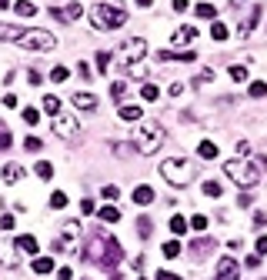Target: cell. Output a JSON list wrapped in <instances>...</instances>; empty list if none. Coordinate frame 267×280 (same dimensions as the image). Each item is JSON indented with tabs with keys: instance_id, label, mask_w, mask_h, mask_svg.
<instances>
[{
	"instance_id": "6da1fadb",
	"label": "cell",
	"mask_w": 267,
	"mask_h": 280,
	"mask_svg": "<svg viewBox=\"0 0 267 280\" xmlns=\"http://www.w3.org/2000/svg\"><path fill=\"white\" fill-rule=\"evenodd\" d=\"M84 257H87L90 264L104 267V270H114L117 264H121L124 250H121V244H117V237H111V234H90L87 247H84Z\"/></svg>"
},
{
	"instance_id": "7a4b0ae2",
	"label": "cell",
	"mask_w": 267,
	"mask_h": 280,
	"mask_svg": "<svg viewBox=\"0 0 267 280\" xmlns=\"http://www.w3.org/2000/svg\"><path fill=\"white\" fill-rule=\"evenodd\" d=\"M261 170H264V160H227L224 164V174L237 184V187H244V190H251V187H257L261 184Z\"/></svg>"
},
{
	"instance_id": "3957f363",
	"label": "cell",
	"mask_w": 267,
	"mask_h": 280,
	"mask_svg": "<svg viewBox=\"0 0 267 280\" xmlns=\"http://www.w3.org/2000/svg\"><path fill=\"white\" fill-rule=\"evenodd\" d=\"M160 177L170 184V187H187L190 180H194V167H190L184 157H167L160 164Z\"/></svg>"
},
{
	"instance_id": "277c9868",
	"label": "cell",
	"mask_w": 267,
	"mask_h": 280,
	"mask_svg": "<svg viewBox=\"0 0 267 280\" xmlns=\"http://www.w3.org/2000/svg\"><path fill=\"white\" fill-rule=\"evenodd\" d=\"M127 23V10L117 3H97L94 7V27L97 30H121Z\"/></svg>"
},
{
	"instance_id": "5b68a950",
	"label": "cell",
	"mask_w": 267,
	"mask_h": 280,
	"mask_svg": "<svg viewBox=\"0 0 267 280\" xmlns=\"http://www.w3.org/2000/svg\"><path fill=\"white\" fill-rule=\"evenodd\" d=\"M160 144H164V127L157 120H140V127H137V150L140 154H157Z\"/></svg>"
},
{
	"instance_id": "8992f818",
	"label": "cell",
	"mask_w": 267,
	"mask_h": 280,
	"mask_svg": "<svg viewBox=\"0 0 267 280\" xmlns=\"http://www.w3.org/2000/svg\"><path fill=\"white\" fill-rule=\"evenodd\" d=\"M54 250L57 254H77L80 250V220H67L60 227V234L54 240Z\"/></svg>"
},
{
	"instance_id": "52a82bcc",
	"label": "cell",
	"mask_w": 267,
	"mask_h": 280,
	"mask_svg": "<svg viewBox=\"0 0 267 280\" xmlns=\"http://www.w3.org/2000/svg\"><path fill=\"white\" fill-rule=\"evenodd\" d=\"M23 50H37V54H44V50H54L57 47V37L47 34V30H23V37L17 40Z\"/></svg>"
},
{
	"instance_id": "ba28073f",
	"label": "cell",
	"mask_w": 267,
	"mask_h": 280,
	"mask_svg": "<svg viewBox=\"0 0 267 280\" xmlns=\"http://www.w3.org/2000/svg\"><path fill=\"white\" fill-rule=\"evenodd\" d=\"M144 54H147V40H144V37H131V40L121 47V60H124V67H127V70L137 67V64L144 60Z\"/></svg>"
},
{
	"instance_id": "9c48e42d",
	"label": "cell",
	"mask_w": 267,
	"mask_h": 280,
	"mask_svg": "<svg viewBox=\"0 0 267 280\" xmlns=\"http://www.w3.org/2000/svg\"><path fill=\"white\" fill-rule=\"evenodd\" d=\"M50 17L60 20V23H74V20L84 17V3H80V0H70L67 7H50Z\"/></svg>"
},
{
	"instance_id": "30bf717a",
	"label": "cell",
	"mask_w": 267,
	"mask_h": 280,
	"mask_svg": "<svg viewBox=\"0 0 267 280\" xmlns=\"http://www.w3.org/2000/svg\"><path fill=\"white\" fill-rule=\"evenodd\" d=\"M214 280H241V264L234 257H221L217 260V274H214Z\"/></svg>"
},
{
	"instance_id": "8fae6325",
	"label": "cell",
	"mask_w": 267,
	"mask_h": 280,
	"mask_svg": "<svg viewBox=\"0 0 267 280\" xmlns=\"http://www.w3.org/2000/svg\"><path fill=\"white\" fill-rule=\"evenodd\" d=\"M54 134L64 137V140H74V137H77V120L67 117V113H57L54 117Z\"/></svg>"
},
{
	"instance_id": "7c38bea8",
	"label": "cell",
	"mask_w": 267,
	"mask_h": 280,
	"mask_svg": "<svg viewBox=\"0 0 267 280\" xmlns=\"http://www.w3.org/2000/svg\"><path fill=\"white\" fill-rule=\"evenodd\" d=\"M17 240H10V237H0V264L3 267H17Z\"/></svg>"
},
{
	"instance_id": "4fadbf2b",
	"label": "cell",
	"mask_w": 267,
	"mask_h": 280,
	"mask_svg": "<svg viewBox=\"0 0 267 280\" xmlns=\"http://www.w3.org/2000/svg\"><path fill=\"white\" fill-rule=\"evenodd\" d=\"M121 120H127V123H140L144 120V110H140V107H137V103H121Z\"/></svg>"
},
{
	"instance_id": "5bb4252c",
	"label": "cell",
	"mask_w": 267,
	"mask_h": 280,
	"mask_svg": "<svg viewBox=\"0 0 267 280\" xmlns=\"http://www.w3.org/2000/svg\"><path fill=\"white\" fill-rule=\"evenodd\" d=\"M74 107H77V110H97V97H94V93H90V90H84V93H74Z\"/></svg>"
},
{
	"instance_id": "9a60e30c",
	"label": "cell",
	"mask_w": 267,
	"mask_h": 280,
	"mask_svg": "<svg viewBox=\"0 0 267 280\" xmlns=\"http://www.w3.org/2000/svg\"><path fill=\"white\" fill-rule=\"evenodd\" d=\"M197 40V27H177L174 30V44L177 47H187V44H194Z\"/></svg>"
},
{
	"instance_id": "2e32d148",
	"label": "cell",
	"mask_w": 267,
	"mask_h": 280,
	"mask_svg": "<svg viewBox=\"0 0 267 280\" xmlns=\"http://www.w3.org/2000/svg\"><path fill=\"white\" fill-rule=\"evenodd\" d=\"M134 203H140V207H147V203H154V187H147V184H140V187H134Z\"/></svg>"
},
{
	"instance_id": "e0dca14e",
	"label": "cell",
	"mask_w": 267,
	"mask_h": 280,
	"mask_svg": "<svg viewBox=\"0 0 267 280\" xmlns=\"http://www.w3.org/2000/svg\"><path fill=\"white\" fill-rule=\"evenodd\" d=\"M194 50H160V60H180V64H190L194 60Z\"/></svg>"
},
{
	"instance_id": "ac0fdd59",
	"label": "cell",
	"mask_w": 267,
	"mask_h": 280,
	"mask_svg": "<svg viewBox=\"0 0 267 280\" xmlns=\"http://www.w3.org/2000/svg\"><path fill=\"white\" fill-rule=\"evenodd\" d=\"M17 250H23L27 257H37V237H30V234L17 237Z\"/></svg>"
},
{
	"instance_id": "d6986e66",
	"label": "cell",
	"mask_w": 267,
	"mask_h": 280,
	"mask_svg": "<svg viewBox=\"0 0 267 280\" xmlns=\"http://www.w3.org/2000/svg\"><path fill=\"white\" fill-rule=\"evenodd\" d=\"M20 177H23V167H20V164H7V167H3V174H0V180H3V184H17Z\"/></svg>"
},
{
	"instance_id": "ffe728a7",
	"label": "cell",
	"mask_w": 267,
	"mask_h": 280,
	"mask_svg": "<svg viewBox=\"0 0 267 280\" xmlns=\"http://www.w3.org/2000/svg\"><path fill=\"white\" fill-rule=\"evenodd\" d=\"M257 20H261V7H254V10H251V17H247V20L241 23V27H237V34H241V37H247V34H251V30L257 27Z\"/></svg>"
},
{
	"instance_id": "44dd1931",
	"label": "cell",
	"mask_w": 267,
	"mask_h": 280,
	"mask_svg": "<svg viewBox=\"0 0 267 280\" xmlns=\"http://www.w3.org/2000/svg\"><path fill=\"white\" fill-rule=\"evenodd\" d=\"M23 27H13V23H0V40H20Z\"/></svg>"
},
{
	"instance_id": "7402d4cb",
	"label": "cell",
	"mask_w": 267,
	"mask_h": 280,
	"mask_svg": "<svg viewBox=\"0 0 267 280\" xmlns=\"http://www.w3.org/2000/svg\"><path fill=\"white\" fill-rule=\"evenodd\" d=\"M13 10H17V17H33V13H37V3H33V0H17Z\"/></svg>"
},
{
	"instance_id": "603a6c76",
	"label": "cell",
	"mask_w": 267,
	"mask_h": 280,
	"mask_svg": "<svg viewBox=\"0 0 267 280\" xmlns=\"http://www.w3.org/2000/svg\"><path fill=\"white\" fill-rule=\"evenodd\" d=\"M197 154L204 160H214V157H217V144H214V140H200V144H197Z\"/></svg>"
},
{
	"instance_id": "cb8c5ba5",
	"label": "cell",
	"mask_w": 267,
	"mask_h": 280,
	"mask_svg": "<svg viewBox=\"0 0 267 280\" xmlns=\"http://www.w3.org/2000/svg\"><path fill=\"white\" fill-rule=\"evenodd\" d=\"M33 274H50L54 270V257H33Z\"/></svg>"
},
{
	"instance_id": "d4e9b609",
	"label": "cell",
	"mask_w": 267,
	"mask_h": 280,
	"mask_svg": "<svg viewBox=\"0 0 267 280\" xmlns=\"http://www.w3.org/2000/svg\"><path fill=\"white\" fill-rule=\"evenodd\" d=\"M100 220H104V224H117V220H121V210H117V207H111V203H107V207H100Z\"/></svg>"
},
{
	"instance_id": "484cf974",
	"label": "cell",
	"mask_w": 267,
	"mask_h": 280,
	"mask_svg": "<svg viewBox=\"0 0 267 280\" xmlns=\"http://www.w3.org/2000/svg\"><path fill=\"white\" fill-rule=\"evenodd\" d=\"M33 174H37L40 180H50V177H54V164H47V160H40V164L33 167Z\"/></svg>"
},
{
	"instance_id": "4316f807",
	"label": "cell",
	"mask_w": 267,
	"mask_h": 280,
	"mask_svg": "<svg viewBox=\"0 0 267 280\" xmlns=\"http://www.w3.org/2000/svg\"><path fill=\"white\" fill-rule=\"evenodd\" d=\"M194 13H197V17H204V20H214V17H217L214 3H197V7H194Z\"/></svg>"
},
{
	"instance_id": "83f0119b",
	"label": "cell",
	"mask_w": 267,
	"mask_h": 280,
	"mask_svg": "<svg viewBox=\"0 0 267 280\" xmlns=\"http://www.w3.org/2000/svg\"><path fill=\"white\" fill-rule=\"evenodd\" d=\"M207 250H214L211 237H204V240H197V244H190V254H207Z\"/></svg>"
},
{
	"instance_id": "f1b7e54d",
	"label": "cell",
	"mask_w": 267,
	"mask_h": 280,
	"mask_svg": "<svg viewBox=\"0 0 267 280\" xmlns=\"http://www.w3.org/2000/svg\"><path fill=\"white\" fill-rule=\"evenodd\" d=\"M247 93H251L254 100H261V97H267V84H264V80H254V84H251V90H247Z\"/></svg>"
},
{
	"instance_id": "f546056e",
	"label": "cell",
	"mask_w": 267,
	"mask_h": 280,
	"mask_svg": "<svg viewBox=\"0 0 267 280\" xmlns=\"http://www.w3.org/2000/svg\"><path fill=\"white\" fill-rule=\"evenodd\" d=\"M170 230H174V234H187V220H184L180 213H174V217H170Z\"/></svg>"
},
{
	"instance_id": "4dcf8cb0",
	"label": "cell",
	"mask_w": 267,
	"mask_h": 280,
	"mask_svg": "<svg viewBox=\"0 0 267 280\" xmlns=\"http://www.w3.org/2000/svg\"><path fill=\"white\" fill-rule=\"evenodd\" d=\"M50 207H54V210L67 207V193H64V190H54V193H50Z\"/></svg>"
},
{
	"instance_id": "1f68e13d",
	"label": "cell",
	"mask_w": 267,
	"mask_h": 280,
	"mask_svg": "<svg viewBox=\"0 0 267 280\" xmlns=\"http://www.w3.org/2000/svg\"><path fill=\"white\" fill-rule=\"evenodd\" d=\"M44 110L50 113V117H57V113H60V100H57V97H44Z\"/></svg>"
},
{
	"instance_id": "d6a6232c",
	"label": "cell",
	"mask_w": 267,
	"mask_h": 280,
	"mask_svg": "<svg viewBox=\"0 0 267 280\" xmlns=\"http://www.w3.org/2000/svg\"><path fill=\"white\" fill-rule=\"evenodd\" d=\"M204 193H207V197H221V184H217V180H204Z\"/></svg>"
},
{
	"instance_id": "836d02e7",
	"label": "cell",
	"mask_w": 267,
	"mask_h": 280,
	"mask_svg": "<svg viewBox=\"0 0 267 280\" xmlns=\"http://www.w3.org/2000/svg\"><path fill=\"white\" fill-rule=\"evenodd\" d=\"M140 97H144V100H157V97H160V90H157L154 84H144V87H140Z\"/></svg>"
},
{
	"instance_id": "e575fe53",
	"label": "cell",
	"mask_w": 267,
	"mask_h": 280,
	"mask_svg": "<svg viewBox=\"0 0 267 280\" xmlns=\"http://www.w3.org/2000/svg\"><path fill=\"white\" fill-rule=\"evenodd\" d=\"M211 37H214V40H227V27L214 20V23H211Z\"/></svg>"
},
{
	"instance_id": "d590c367",
	"label": "cell",
	"mask_w": 267,
	"mask_h": 280,
	"mask_svg": "<svg viewBox=\"0 0 267 280\" xmlns=\"http://www.w3.org/2000/svg\"><path fill=\"white\" fill-rule=\"evenodd\" d=\"M231 77L237 80V84H244V80H247V67H244V64H234V67H231Z\"/></svg>"
},
{
	"instance_id": "8d00e7d4",
	"label": "cell",
	"mask_w": 267,
	"mask_h": 280,
	"mask_svg": "<svg viewBox=\"0 0 267 280\" xmlns=\"http://www.w3.org/2000/svg\"><path fill=\"white\" fill-rule=\"evenodd\" d=\"M67 77H70V70H67V67H54V70H50V80H54V84H64Z\"/></svg>"
},
{
	"instance_id": "74e56055",
	"label": "cell",
	"mask_w": 267,
	"mask_h": 280,
	"mask_svg": "<svg viewBox=\"0 0 267 280\" xmlns=\"http://www.w3.org/2000/svg\"><path fill=\"white\" fill-rule=\"evenodd\" d=\"M190 227H194V230H207V217H204V213H194V217H190Z\"/></svg>"
},
{
	"instance_id": "f35d334b",
	"label": "cell",
	"mask_w": 267,
	"mask_h": 280,
	"mask_svg": "<svg viewBox=\"0 0 267 280\" xmlns=\"http://www.w3.org/2000/svg\"><path fill=\"white\" fill-rule=\"evenodd\" d=\"M177 254H180V244L177 240H167L164 244V257H177Z\"/></svg>"
},
{
	"instance_id": "ab89813d",
	"label": "cell",
	"mask_w": 267,
	"mask_h": 280,
	"mask_svg": "<svg viewBox=\"0 0 267 280\" xmlns=\"http://www.w3.org/2000/svg\"><path fill=\"white\" fill-rule=\"evenodd\" d=\"M37 120H40V113L33 110V107H23V123H30V127H33Z\"/></svg>"
},
{
	"instance_id": "60d3db41",
	"label": "cell",
	"mask_w": 267,
	"mask_h": 280,
	"mask_svg": "<svg viewBox=\"0 0 267 280\" xmlns=\"http://www.w3.org/2000/svg\"><path fill=\"white\" fill-rule=\"evenodd\" d=\"M97 67L107 74V67H111V54H107V50H100V54H97Z\"/></svg>"
},
{
	"instance_id": "b9f144b4",
	"label": "cell",
	"mask_w": 267,
	"mask_h": 280,
	"mask_svg": "<svg viewBox=\"0 0 267 280\" xmlns=\"http://www.w3.org/2000/svg\"><path fill=\"white\" fill-rule=\"evenodd\" d=\"M124 90H127V84H124V80H117V84L111 87V97H114V100H121V97H124Z\"/></svg>"
},
{
	"instance_id": "7bdbcfd3",
	"label": "cell",
	"mask_w": 267,
	"mask_h": 280,
	"mask_svg": "<svg viewBox=\"0 0 267 280\" xmlns=\"http://www.w3.org/2000/svg\"><path fill=\"white\" fill-rule=\"evenodd\" d=\"M137 234H140V237H150V220H147V217H140V220H137Z\"/></svg>"
},
{
	"instance_id": "ee69618b",
	"label": "cell",
	"mask_w": 267,
	"mask_h": 280,
	"mask_svg": "<svg viewBox=\"0 0 267 280\" xmlns=\"http://www.w3.org/2000/svg\"><path fill=\"white\" fill-rule=\"evenodd\" d=\"M7 147H10V130L0 123V150H7Z\"/></svg>"
},
{
	"instance_id": "f6af8a7d",
	"label": "cell",
	"mask_w": 267,
	"mask_h": 280,
	"mask_svg": "<svg viewBox=\"0 0 267 280\" xmlns=\"http://www.w3.org/2000/svg\"><path fill=\"white\" fill-rule=\"evenodd\" d=\"M117 187H114V184H104V200H117Z\"/></svg>"
},
{
	"instance_id": "bcb514c9",
	"label": "cell",
	"mask_w": 267,
	"mask_h": 280,
	"mask_svg": "<svg viewBox=\"0 0 267 280\" xmlns=\"http://www.w3.org/2000/svg\"><path fill=\"white\" fill-rule=\"evenodd\" d=\"M251 154V144L247 140H237V157H247Z\"/></svg>"
},
{
	"instance_id": "7dc6e473",
	"label": "cell",
	"mask_w": 267,
	"mask_h": 280,
	"mask_svg": "<svg viewBox=\"0 0 267 280\" xmlns=\"http://www.w3.org/2000/svg\"><path fill=\"white\" fill-rule=\"evenodd\" d=\"M57 280H74V270H70V267H60V270H57Z\"/></svg>"
},
{
	"instance_id": "c3c4849f",
	"label": "cell",
	"mask_w": 267,
	"mask_h": 280,
	"mask_svg": "<svg viewBox=\"0 0 267 280\" xmlns=\"http://www.w3.org/2000/svg\"><path fill=\"white\" fill-rule=\"evenodd\" d=\"M23 147H27V150H40V140H37V137H27Z\"/></svg>"
},
{
	"instance_id": "681fc988",
	"label": "cell",
	"mask_w": 267,
	"mask_h": 280,
	"mask_svg": "<svg viewBox=\"0 0 267 280\" xmlns=\"http://www.w3.org/2000/svg\"><path fill=\"white\" fill-rule=\"evenodd\" d=\"M257 254H261V257L267 254V234H264V237H257Z\"/></svg>"
},
{
	"instance_id": "f907efd6",
	"label": "cell",
	"mask_w": 267,
	"mask_h": 280,
	"mask_svg": "<svg viewBox=\"0 0 267 280\" xmlns=\"http://www.w3.org/2000/svg\"><path fill=\"white\" fill-rule=\"evenodd\" d=\"M211 80H214V70H204V74L197 77V87H200V84H211Z\"/></svg>"
},
{
	"instance_id": "816d5d0a",
	"label": "cell",
	"mask_w": 267,
	"mask_h": 280,
	"mask_svg": "<svg viewBox=\"0 0 267 280\" xmlns=\"http://www.w3.org/2000/svg\"><path fill=\"white\" fill-rule=\"evenodd\" d=\"M97 207H94V200H80V213H94Z\"/></svg>"
},
{
	"instance_id": "f5cc1de1",
	"label": "cell",
	"mask_w": 267,
	"mask_h": 280,
	"mask_svg": "<svg viewBox=\"0 0 267 280\" xmlns=\"http://www.w3.org/2000/svg\"><path fill=\"white\" fill-rule=\"evenodd\" d=\"M0 227H3V230H10V227H13V217H10V213H3V217H0Z\"/></svg>"
},
{
	"instance_id": "db71d44e",
	"label": "cell",
	"mask_w": 267,
	"mask_h": 280,
	"mask_svg": "<svg viewBox=\"0 0 267 280\" xmlns=\"http://www.w3.org/2000/svg\"><path fill=\"white\" fill-rule=\"evenodd\" d=\"M244 264H247V267H251V270H254V267H261V254H254V257H247Z\"/></svg>"
},
{
	"instance_id": "11a10c76",
	"label": "cell",
	"mask_w": 267,
	"mask_h": 280,
	"mask_svg": "<svg viewBox=\"0 0 267 280\" xmlns=\"http://www.w3.org/2000/svg\"><path fill=\"white\" fill-rule=\"evenodd\" d=\"M157 280H180L177 274H170V270H160V274H157Z\"/></svg>"
},
{
	"instance_id": "9f6ffc18",
	"label": "cell",
	"mask_w": 267,
	"mask_h": 280,
	"mask_svg": "<svg viewBox=\"0 0 267 280\" xmlns=\"http://www.w3.org/2000/svg\"><path fill=\"white\" fill-rule=\"evenodd\" d=\"M170 3H174V10H177V13L187 10V0H170Z\"/></svg>"
},
{
	"instance_id": "6f0895ef",
	"label": "cell",
	"mask_w": 267,
	"mask_h": 280,
	"mask_svg": "<svg viewBox=\"0 0 267 280\" xmlns=\"http://www.w3.org/2000/svg\"><path fill=\"white\" fill-rule=\"evenodd\" d=\"M27 80H30V84H40V80H44V77H40L37 70H27Z\"/></svg>"
},
{
	"instance_id": "680465c9",
	"label": "cell",
	"mask_w": 267,
	"mask_h": 280,
	"mask_svg": "<svg viewBox=\"0 0 267 280\" xmlns=\"http://www.w3.org/2000/svg\"><path fill=\"white\" fill-rule=\"evenodd\" d=\"M77 70H80V77H84V80L90 77V67H87V64H84V60H80V64H77Z\"/></svg>"
},
{
	"instance_id": "91938a15",
	"label": "cell",
	"mask_w": 267,
	"mask_h": 280,
	"mask_svg": "<svg viewBox=\"0 0 267 280\" xmlns=\"http://www.w3.org/2000/svg\"><path fill=\"white\" fill-rule=\"evenodd\" d=\"M150 3H154V0H137V7H150Z\"/></svg>"
},
{
	"instance_id": "94428289",
	"label": "cell",
	"mask_w": 267,
	"mask_h": 280,
	"mask_svg": "<svg viewBox=\"0 0 267 280\" xmlns=\"http://www.w3.org/2000/svg\"><path fill=\"white\" fill-rule=\"evenodd\" d=\"M3 7H10V0H0V10H3Z\"/></svg>"
},
{
	"instance_id": "6125c7cd",
	"label": "cell",
	"mask_w": 267,
	"mask_h": 280,
	"mask_svg": "<svg viewBox=\"0 0 267 280\" xmlns=\"http://www.w3.org/2000/svg\"><path fill=\"white\" fill-rule=\"evenodd\" d=\"M140 280H144V277H140Z\"/></svg>"
}]
</instances>
